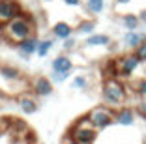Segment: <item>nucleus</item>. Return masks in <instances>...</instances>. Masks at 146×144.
<instances>
[{
	"label": "nucleus",
	"instance_id": "obj_1",
	"mask_svg": "<svg viewBox=\"0 0 146 144\" xmlns=\"http://www.w3.org/2000/svg\"><path fill=\"white\" fill-rule=\"evenodd\" d=\"M34 34H36V23L25 11L19 17H15L11 21H8L6 25H2V38L8 39L9 43H15V45L19 41H23V39L34 36Z\"/></svg>",
	"mask_w": 146,
	"mask_h": 144
},
{
	"label": "nucleus",
	"instance_id": "obj_2",
	"mask_svg": "<svg viewBox=\"0 0 146 144\" xmlns=\"http://www.w3.org/2000/svg\"><path fill=\"white\" fill-rule=\"evenodd\" d=\"M127 98V88L118 77L112 79H105L101 84V99L107 107H118L125 101Z\"/></svg>",
	"mask_w": 146,
	"mask_h": 144
},
{
	"label": "nucleus",
	"instance_id": "obj_3",
	"mask_svg": "<svg viewBox=\"0 0 146 144\" xmlns=\"http://www.w3.org/2000/svg\"><path fill=\"white\" fill-rule=\"evenodd\" d=\"M68 135L79 144H96V139H98V131L92 127L90 118L86 114L75 120V123L69 127Z\"/></svg>",
	"mask_w": 146,
	"mask_h": 144
},
{
	"label": "nucleus",
	"instance_id": "obj_4",
	"mask_svg": "<svg viewBox=\"0 0 146 144\" xmlns=\"http://www.w3.org/2000/svg\"><path fill=\"white\" fill-rule=\"evenodd\" d=\"M114 114L116 110L111 109V107L107 105H101V107H96V109H92L90 112H88V118H90V123L92 127H94L96 131H105V129H109L111 125H114Z\"/></svg>",
	"mask_w": 146,
	"mask_h": 144
},
{
	"label": "nucleus",
	"instance_id": "obj_5",
	"mask_svg": "<svg viewBox=\"0 0 146 144\" xmlns=\"http://www.w3.org/2000/svg\"><path fill=\"white\" fill-rule=\"evenodd\" d=\"M114 64H116V77H124V79L131 77L139 69V66H141L139 58L133 54V52H127V54L118 56V58L114 60Z\"/></svg>",
	"mask_w": 146,
	"mask_h": 144
},
{
	"label": "nucleus",
	"instance_id": "obj_6",
	"mask_svg": "<svg viewBox=\"0 0 146 144\" xmlns=\"http://www.w3.org/2000/svg\"><path fill=\"white\" fill-rule=\"evenodd\" d=\"M25 11L17 0H0V25H6L8 21L19 17Z\"/></svg>",
	"mask_w": 146,
	"mask_h": 144
},
{
	"label": "nucleus",
	"instance_id": "obj_7",
	"mask_svg": "<svg viewBox=\"0 0 146 144\" xmlns=\"http://www.w3.org/2000/svg\"><path fill=\"white\" fill-rule=\"evenodd\" d=\"M38 45H39V38L38 36H30V38H26V39H23V41H19L17 43V52H19V56H21L23 60H30V56L32 54H36V51H38Z\"/></svg>",
	"mask_w": 146,
	"mask_h": 144
},
{
	"label": "nucleus",
	"instance_id": "obj_8",
	"mask_svg": "<svg viewBox=\"0 0 146 144\" xmlns=\"http://www.w3.org/2000/svg\"><path fill=\"white\" fill-rule=\"evenodd\" d=\"M52 81L49 77H36L34 81H32V92L39 98H49L52 94Z\"/></svg>",
	"mask_w": 146,
	"mask_h": 144
},
{
	"label": "nucleus",
	"instance_id": "obj_9",
	"mask_svg": "<svg viewBox=\"0 0 146 144\" xmlns=\"http://www.w3.org/2000/svg\"><path fill=\"white\" fill-rule=\"evenodd\" d=\"M135 118H137L135 109H131V107H124V109L116 110V114H114V125L131 127L135 123Z\"/></svg>",
	"mask_w": 146,
	"mask_h": 144
},
{
	"label": "nucleus",
	"instance_id": "obj_10",
	"mask_svg": "<svg viewBox=\"0 0 146 144\" xmlns=\"http://www.w3.org/2000/svg\"><path fill=\"white\" fill-rule=\"evenodd\" d=\"M122 41H124L125 49L135 51L142 41H146V32H141V30H127L124 34V38H122Z\"/></svg>",
	"mask_w": 146,
	"mask_h": 144
},
{
	"label": "nucleus",
	"instance_id": "obj_11",
	"mask_svg": "<svg viewBox=\"0 0 146 144\" xmlns=\"http://www.w3.org/2000/svg\"><path fill=\"white\" fill-rule=\"evenodd\" d=\"M51 69L56 73H71L73 71V60L68 54H58L51 62Z\"/></svg>",
	"mask_w": 146,
	"mask_h": 144
},
{
	"label": "nucleus",
	"instance_id": "obj_12",
	"mask_svg": "<svg viewBox=\"0 0 146 144\" xmlns=\"http://www.w3.org/2000/svg\"><path fill=\"white\" fill-rule=\"evenodd\" d=\"M51 32H52V38H54V39L64 41V39H68V38L73 36V26L69 25V23H66V21H58V23L52 25Z\"/></svg>",
	"mask_w": 146,
	"mask_h": 144
},
{
	"label": "nucleus",
	"instance_id": "obj_13",
	"mask_svg": "<svg viewBox=\"0 0 146 144\" xmlns=\"http://www.w3.org/2000/svg\"><path fill=\"white\" fill-rule=\"evenodd\" d=\"M17 105H19V109H21L25 114H34L36 110L39 109L36 98H32V96H28V94L19 96V98H17Z\"/></svg>",
	"mask_w": 146,
	"mask_h": 144
},
{
	"label": "nucleus",
	"instance_id": "obj_14",
	"mask_svg": "<svg viewBox=\"0 0 146 144\" xmlns=\"http://www.w3.org/2000/svg\"><path fill=\"white\" fill-rule=\"evenodd\" d=\"M111 43H112V39L109 34H90L84 39L86 47H109Z\"/></svg>",
	"mask_w": 146,
	"mask_h": 144
},
{
	"label": "nucleus",
	"instance_id": "obj_15",
	"mask_svg": "<svg viewBox=\"0 0 146 144\" xmlns=\"http://www.w3.org/2000/svg\"><path fill=\"white\" fill-rule=\"evenodd\" d=\"M0 75H2V79H6V81H19L21 79V71H19L15 66H0Z\"/></svg>",
	"mask_w": 146,
	"mask_h": 144
},
{
	"label": "nucleus",
	"instance_id": "obj_16",
	"mask_svg": "<svg viewBox=\"0 0 146 144\" xmlns=\"http://www.w3.org/2000/svg\"><path fill=\"white\" fill-rule=\"evenodd\" d=\"M122 25H124L125 30H139L142 26V23H141V19H139V15L127 13V15H124V17H122Z\"/></svg>",
	"mask_w": 146,
	"mask_h": 144
},
{
	"label": "nucleus",
	"instance_id": "obj_17",
	"mask_svg": "<svg viewBox=\"0 0 146 144\" xmlns=\"http://www.w3.org/2000/svg\"><path fill=\"white\" fill-rule=\"evenodd\" d=\"M52 45H54V38H47V39H39V45H38V51H36V54L39 56V58H45V56L51 52Z\"/></svg>",
	"mask_w": 146,
	"mask_h": 144
},
{
	"label": "nucleus",
	"instance_id": "obj_18",
	"mask_svg": "<svg viewBox=\"0 0 146 144\" xmlns=\"http://www.w3.org/2000/svg\"><path fill=\"white\" fill-rule=\"evenodd\" d=\"M84 8H86V11L94 13V15H99L105 9V0H86Z\"/></svg>",
	"mask_w": 146,
	"mask_h": 144
},
{
	"label": "nucleus",
	"instance_id": "obj_19",
	"mask_svg": "<svg viewBox=\"0 0 146 144\" xmlns=\"http://www.w3.org/2000/svg\"><path fill=\"white\" fill-rule=\"evenodd\" d=\"M94 30H96V23L94 21H88V19L81 21V23H79V26H77V32H79V34H84V36L94 34Z\"/></svg>",
	"mask_w": 146,
	"mask_h": 144
},
{
	"label": "nucleus",
	"instance_id": "obj_20",
	"mask_svg": "<svg viewBox=\"0 0 146 144\" xmlns=\"http://www.w3.org/2000/svg\"><path fill=\"white\" fill-rule=\"evenodd\" d=\"M133 92L137 94L139 98L146 99V77H142V79H137V81L133 82Z\"/></svg>",
	"mask_w": 146,
	"mask_h": 144
},
{
	"label": "nucleus",
	"instance_id": "obj_21",
	"mask_svg": "<svg viewBox=\"0 0 146 144\" xmlns=\"http://www.w3.org/2000/svg\"><path fill=\"white\" fill-rule=\"evenodd\" d=\"M71 86H73V88H77V90H86V88H88V77H84V75L73 77Z\"/></svg>",
	"mask_w": 146,
	"mask_h": 144
},
{
	"label": "nucleus",
	"instance_id": "obj_22",
	"mask_svg": "<svg viewBox=\"0 0 146 144\" xmlns=\"http://www.w3.org/2000/svg\"><path fill=\"white\" fill-rule=\"evenodd\" d=\"M69 75H71V73H56V71H51V77H49V79L52 81V84H62V82H66L69 79Z\"/></svg>",
	"mask_w": 146,
	"mask_h": 144
},
{
	"label": "nucleus",
	"instance_id": "obj_23",
	"mask_svg": "<svg viewBox=\"0 0 146 144\" xmlns=\"http://www.w3.org/2000/svg\"><path fill=\"white\" fill-rule=\"evenodd\" d=\"M133 54L139 58V62H141V64H146V41H142L141 45H139L137 49H135Z\"/></svg>",
	"mask_w": 146,
	"mask_h": 144
},
{
	"label": "nucleus",
	"instance_id": "obj_24",
	"mask_svg": "<svg viewBox=\"0 0 146 144\" xmlns=\"http://www.w3.org/2000/svg\"><path fill=\"white\" fill-rule=\"evenodd\" d=\"M62 47H64V51H73V49L77 47V39L71 36V38H68V39L62 41Z\"/></svg>",
	"mask_w": 146,
	"mask_h": 144
},
{
	"label": "nucleus",
	"instance_id": "obj_25",
	"mask_svg": "<svg viewBox=\"0 0 146 144\" xmlns=\"http://www.w3.org/2000/svg\"><path fill=\"white\" fill-rule=\"evenodd\" d=\"M135 112H137V116H141L142 120H146V99H142V101L135 107Z\"/></svg>",
	"mask_w": 146,
	"mask_h": 144
},
{
	"label": "nucleus",
	"instance_id": "obj_26",
	"mask_svg": "<svg viewBox=\"0 0 146 144\" xmlns=\"http://www.w3.org/2000/svg\"><path fill=\"white\" fill-rule=\"evenodd\" d=\"M66 6H71V8H77V6H81V0H62Z\"/></svg>",
	"mask_w": 146,
	"mask_h": 144
},
{
	"label": "nucleus",
	"instance_id": "obj_27",
	"mask_svg": "<svg viewBox=\"0 0 146 144\" xmlns=\"http://www.w3.org/2000/svg\"><path fill=\"white\" fill-rule=\"evenodd\" d=\"M60 144H79V142H75L69 135H64V137H62V140H60Z\"/></svg>",
	"mask_w": 146,
	"mask_h": 144
},
{
	"label": "nucleus",
	"instance_id": "obj_28",
	"mask_svg": "<svg viewBox=\"0 0 146 144\" xmlns=\"http://www.w3.org/2000/svg\"><path fill=\"white\" fill-rule=\"evenodd\" d=\"M139 19H141V23H142V25H146V9L141 13V15H139Z\"/></svg>",
	"mask_w": 146,
	"mask_h": 144
},
{
	"label": "nucleus",
	"instance_id": "obj_29",
	"mask_svg": "<svg viewBox=\"0 0 146 144\" xmlns=\"http://www.w3.org/2000/svg\"><path fill=\"white\" fill-rule=\"evenodd\" d=\"M116 4L118 6H124V4H129V2H131V0H114Z\"/></svg>",
	"mask_w": 146,
	"mask_h": 144
},
{
	"label": "nucleus",
	"instance_id": "obj_30",
	"mask_svg": "<svg viewBox=\"0 0 146 144\" xmlns=\"http://www.w3.org/2000/svg\"><path fill=\"white\" fill-rule=\"evenodd\" d=\"M4 98H6V96H4V92H0V103L4 101Z\"/></svg>",
	"mask_w": 146,
	"mask_h": 144
},
{
	"label": "nucleus",
	"instance_id": "obj_31",
	"mask_svg": "<svg viewBox=\"0 0 146 144\" xmlns=\"http://www.w3.org/2000/svg\"><path fill=\"white\" fill-rule=\"evenodd\" d=\"M43 2H51V0H43Z\"/></svg>",
	"mask_w": 146,
	"mask_h": 144
},
{
	"label": "nucleus",
	"instance_id": "obj_32",
	"mask_svg": "<svg viewBox=\"0 0 146 144\" xmlns=\"http://www.w3.org/2000/svg\"><path fill=\"white\" fill-rule=\"evenodd\" d=\"M0 135H2V131H0Z\"/></svg>",
	"mask_w": 146,
	"mask_h": 144
}]
</instances>
